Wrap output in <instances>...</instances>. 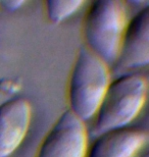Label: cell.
Returning <instances> with one entry per match:
<instances>
[{
    "label": "cell",
    "mask_w": 149,
    "mask_h": 157,
    "mask_svg": "<svg viewBox=\"0 0 149 157\" xmlns=\"http://www.w3.org/2000/svg\"><path fill=\"white\" fill-rule=\"evenodd\" d=\"M32 107L27 99H9L0 104V157H9L17 150L29 130Z\"/></svg>",
    "instance_id": "obj_6"
},
{
    "label": "cell",
    "mask_w": 149,
    "mask_h": 157,
    "mask_svg": "<svg viewBox=\"0 0 149 157\" xmlns=\"http://www.w3.org/2000/svg\"><path fill=\"white\" fill-rule=\"evenodd\" d=\"M110 84L109 68L105 62L81 47L69 81V110L84 122L95 117Z\"/></svg>",
    "instance_id": "obj_2"
},
{
    "label": "cell",
    "mask_w": 149,
    "mask_h": 157,
    "mask_svg": "<svg viewBox=\"0 0 149 157\" xmlns=\"http://www.w3.org/2000/svg\"><path fill=\"white\" fill-rule=\"evenodd\" d=\"M147 132L124 128L97 136L86 157H135L146 145Z\"/></svg>",
    "instance_id": "obj_7"
},
{
    "label": "cell",
    "mask_w": 149,
    "mask_h": 157,
    "mask_svg": "<svg viewBox=\"0 0 149 157\" xmlns=\"http://www.w3.org/2000/svg\"><path fill=\"white\" fill-rule=\"evenodd\" d=\"M84 3L82 0H48L45 3L47 17L51 23L58 24L77 12Z\"/></svg>",
    "instance_id": "obj_8"
},
{
    "label": "cell",
    "mask_w": 149,
    "mask_h": 157,
    "mask_svg": "<svg viewBox=\"0 0 149 157\" xmlns=\"http://www.w3.org/2000/svg\"><path fill=\"white\" fill-rule=\"evenodd\" d=\"M88 148L85 122L68 109L47 133L36 157H86Z\"/></svg>",
    "instance_id": "obj_4"
},
{
    "label": "cell",
    "mask_w": 149,
    "mask_h": 157,
    "mask_svg": "<svg viewBox=\"0 0 149 157\" xmlns=\"http://www.w3.org/2000/svg\"><path fill=\"white\" fill-rule=\"evenodd\" d=\"M127 25V8L124 2L98 0L91 3L84 21L85 46L108 67L115 64Z\"/></svg>",
    "instance_id": "obj_3"
},
{
    "label": "cell",
    "mask_w": 149,
    "mask_h": 157,
    "mask_svg": "<svg viewBox=\"0 0 149 157\" xmlns=\"http://www.w3.org/2000/svg\"><path fill=\"white\" fill-rule=\"evenodd\" d=\"M147 89L146 78L139 74L123 75L110 82L95 114V136L124 128L134 121L145 105Z\"/></svg>",
    "instance_id": "obj_1"
},
{
    "label": "cell",
    "mask_w": 149,
    "mask_h": 157,
    "mask_svg": "<svg viewBox=\"0 0 149 157\" xmlns=\"http://www.w3.org/2000/svg\"><path fill=\"white\" fill-rule=\"evenodd\" d=\"M149 63V6L128 21L116 65L119 70H135Z\"/></svg>",
    "instance_id": "obj_5"
},
{
    "label": "cell",
    "mask_w": 149,
    "mask_h": 157,
    "mask_svg": "<svg viewBox=\"0 0 149 157\" xmlns=\"http://www.w3.org/2000/svg\"><path fill=\"white\" fill-rule=\"evenodd\" d=\"M24 4H25V1H2V2H0V5L8 11L17 10V9H18Z\"/></svg>",
    "instance_id": "obj_9"
}]
</instances>
